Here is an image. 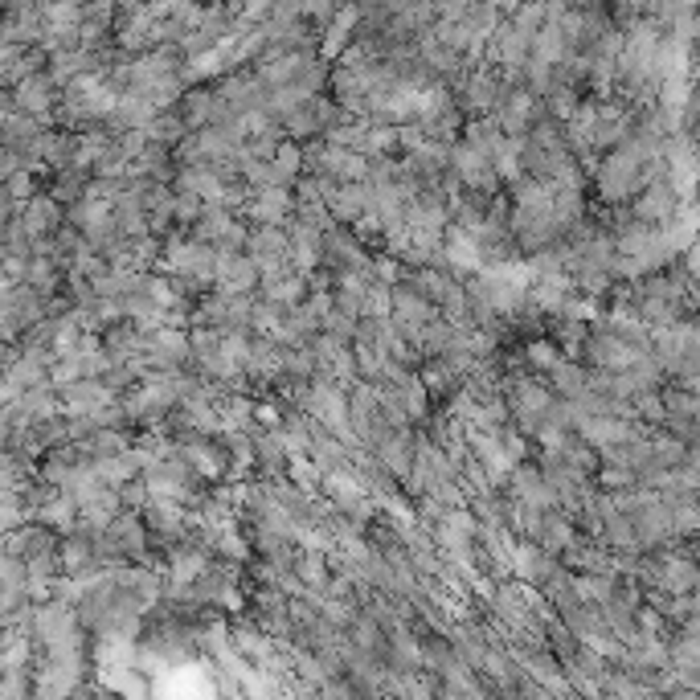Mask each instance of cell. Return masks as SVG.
Wrapping results in <instances>:
<instances>
[{
    "label": "cell",
    "instance_id": "cell-1",
    "mask_svg": "<svg viewBox=\"0 0 700 700\" xmlns=\"http://www.w3.org/2000/svg\"><path fill=\"white\" fill-rule=\"evenodd\" d=\"M643 160L635 156V148L619 144V148H610L598 164H594V189L606 205H623L631 197H639L643 189Z\"/></svg>",
    "mask_w": 700,
    "mask_h": 700
},
{
    "label": "cell",
    "instance_id": "cell-2",
    "mask_svg": "<svg viewBox=\"0 0 700 700\" xmlns=\"http://www.w3.org/2000/svg\"><path fill=\"white\" fill-rule=\"evenodd\" d=\"M545 115H549L545 99H537L529 86H520V82H508V91H504V99L496 107V119H500V127L508 131V136H529Z\"/></svg>",
    "mask_w": 700,
    "mask_h": 700
},
{
    "label": "cell",
    "instance_id": "cell-3",
    "mask_svg": "<svg viewBox=\"0 0 700 700\" xmlns=\"http://www.w3.org/2000/svg\"><path fill=\"white\" fill-rule=\"evenodd\" d=\"M242 217L250 226H287L291 217H295V185H267V189H258Z\"/></svg>",
    "mask_w": 700,
    "mask_h": 700
},
{
    "label": "cell",
    "instance_id": "cell-4",
    "mask_svg": "<svg viewBox=\"0 0 700 700\" xmlns=\"http://www.w3.org/2000/svg\"><path fill=\"white\" fill-rule=\"evenodd\" d=\"M635 357H643V348H635L631 340H623L615 328H606V324H598L594 332H590V344H586V365L590 369H627Z\"/></svg>",
    "mask_w": 700,
    "mask_h": 700
},
{
    "label": "cell",
    "instance_id": "cell-5",
    "mask_svg": "<svg viewBox=\"0 0 700 700\" xmlns=\"http://www.w3.org/2000/svg\"><path fill=\"white\" fill-rule=\"evenodd\" d=\"M504 393H508V402H512V418H516V414L545 418V414H549V406L557 402V389L549 385V377H545V381H537V377L512 373V377L504 381Z\"/></svg>",
    "mask_w": 700,
    "mask_h": 700
},
{
    "label": "cell",
    "instance_id": "cell-6",
    "mask_svg": "<svg viewBox=\"0 0 700 700\" xmlns=\"http://www.w3.org/2000/svg\"><path fill=\"white\" fill-rule=\"evenodd\" d=\"M262 283V271L258 262L246 254V250H222V258H217V291L222 295H254Z\"/></svg>",
    "mask_w": 700,
    "mask_h": 700
},
{
    "label": "cell",
    "instance_id": "cell-7",
    "mask_svg": "<svg viewBox=\"0 0 700 700\" xmlns=\"http://www.w3.org/2000/svg\"><path fill=\"white\" fill-rule=\"evenodd\" d=\"M443 267L459 279L475 275V271H484L488 267V258H484V246H479V238L471 230H463L459 222H451L447 230V242H443Z\"/></svg>",
    "mask_w": 700,
    "mask_h": 700
},
{
    "label": "cell",
    "instance_id": "cell-8",
    "mask_svg": "<svg viewBox=\"0 0 700 700\" xmlns=\"http://www.w3.org/2000/svg\"><path fill=\"white\" fill-rule=\"evenodd\" d=\"M676 205H680V193L672 189V181H651L631 201V217H639L647 226H668L676 217Z\"/></svg>",
    "mask_w": 700,
    "mask_h": 700
},
{
    "label": "cell",
    "instance_id": "cell-9",
    "mask_svg": "<svg viewBox=\"0 0 700 700\" xmlns=\"http://www.w3.org/2000/svg\"><path fill=\"white\" fill-rule=\"evenodd\" d=\"M508 86L492 74V70H467L463 74V95H459V107L471 111V115H496L500 99H504Z\"/></svg>",
    "mask_w": 700,
    "mask_h": 700
},
{
    "label": "cell",
    "instance_id": "cell-10",
    "mask_svg": "<svg viewBox=\"0 0 700 700\" xmlns=\"http://www.w3.org/2000/svg\"><path fill=\"white\" fill-rule=\"evenodd\" d=\"M439 316H443V308L430 295H422L414 283H398V287H393V320H398L406 332H418L422 324L439 320Z\"/></svg>",
    "mask_w": 700,
    "mask_h": 700
},
{
    "label": "cell",
    "instance_id": "cell-11",
    "mask_svg": "<svg viewBox=\"0 0 700 700\" xmlns=\"http://www.w3.org/2000/svg\"><path fill=\"white\" fill-rule=\"evenodd\" d=\"M21 226L29 230V238H50V234H58V230L66 226V209H62V201L46 189V193H37L33 201H25Z\"/></svg>",
    "mask_w": 700,
    "mask_h": 700
},
{
    "label": "cell",
    "instance_id": "cell-12",
    "mask_svg": "<svg viewBox=\"0 0 700 700\" xmlns=\"http://www.w3.org/2000/svg\"><path fill=\"white\" fill-rule=\"evenodd\" d=\"M373 201H377V193H373L369 181H344V185H336L328 193V209H332V217L340 226H353L361 213L373 209Z\"/></svg>",
    "mask_w": 700,
    "mask_h": 700
},
{
    "label": "cell",
    "instance_id": "cell-13",
    "mask_svg": "<svg viewBox=\"0 0 700 700\" xmlns=\"http://www.w3.org/2000/svg\"><path fill=\"white\" fill-rule=\"evenodd\" d=\"M217 107H222V91H217V86H189L185 99L177 103L181 119H185L193 131L209 127V123L217 119Z\"/></svg>",
    "mask_w": 700,
    "mask_h": 700
},
{
    "label": "cell",
    "instance_id": "cell-14",
    "mask_svg": "<svg viewBox=\"0 0 700 700\" xmlns=\"http://www.w3.org/2000/svg\"><path fill=\"white\" fill-rule=\"evenodd\" d=\"M295 574L303 578V586L324 594L336 578V565H332V553H320V549H299L295 553Z\"/></svg>",
    "mask_w": 700,
    "mask_h": 700
},
{
    "label": "cell",
    "instance_id": "cell-15",
    "mask_svg": "<svg viewBox=\"0 0 700 700\" xmlns=\"http://www.w3.org/2000/svg\"><path fill=\"white\" fill-rule=\"evenodd\" d=\"M246 254L258 258H291V230L287 226H250Z\"/></svg>",
    "mask_w": 700,
    "mask_h": 700
},
{
    "label": "cell",
    "instance_id": "cell-16",
    "mask_svg": "<svg viewBox=\"0 0 700 700\" xmlns=\"http://www.w3.org/2000/svg\"><path fill=\"white\" fill-rule=\"evenodd\" d=\"M131 426H99L91 439L82 443V451L91 459H111V455H131Z\"/></svg>",
    "mask_w": 700,
    "mask_h": 700
},
{
    "label": "cell",
    "instance_id": "cell-17",
    "mask_svg": "<svg viewBox=\"0 0 700 700\" xmlns=\"http://www.w3.org/2000/svg\"><path fill=\"white\" fill-rule=\"evenodd\" d=\"M144 131H148V140H152V144H164V148L177 152V144H185V136H189L193 127L181 119V111H177V107H164V111H156V115H152V123H148Z\"/></svg>",
    "mask_w": 700,
    "mask_h": 700
},
{
    "label": "cell",
    "instance_id": "cell-18",
    "mask_svg": "<svg viewBox=\"0 0 700 700\" xmlns=\"http://www.w3.org/2000/svg\"><path fill=\"white\" fill-rule=\"evenodd\" d=\"M549 385L557 389V398H578V393L590 389V365L586 361H570V357H561L557 369L549 373Z\"/></svg>",
    "mask_w": 700,
    "mask_h": 700
},
{
    "label": "cell",
    "instance_id": "cell-19",
    "mask_svg": "<svg viewBox=\"0 0 700 700\" xmlns=\"http://www.w3.org/2000/svg\"><path fill=\"white\" fill-rule=\"evenodd\" d=\"M565 353H561V344L549 336V332H541V336H529L524 340V361H529V369L533 373H553L557 369V361H561Z\"/></svg>",
    "mask_w": 700,
    "mask_h": 700
},
{
    "label": "cell",
    "instance_id": "cell-20",
    "mask_svg": "<svg viewBox=\"0 0 700 700\" xmlns=\"http://www.w3.org/2000/svg\"><path fill=\"white\" fill-rule=\"evenodd\" d=\"M254 406H258V398H250V393H226V398L217 402V410H222V426L226 430H250L258 422Z\"/></svg>",
    "mask_w": 700,
    "mask_h": 700
},
{
    "label": "cell",
    "instance_id": "cell-21",
    "mask_svg": "<svg viewBox=\"0 0 700 700\" xmlns=\"http://www.w3.org/2000/svg\"><path fill=\"white\" fill-rule=\"evenodd\" d=\"M463 21H467V29H471L479 41H492V37L500 33V25H504V9H496L492 0H475Z\"/></svg>",
    "mask_w": 700,
    "mask_h": 700
},
{
    "label": "cell",
    "instance_id": "cell-22",
    "mask_svg": "<svg viewBox=\"0 0 700 700\" xmlns=\"http://www.w3.org/2000/svg\"><path fill=\"white\" fill-rule=\"evenodd\" d=\"M271 164L279 168V177H283V185H295L299 177H303V168H308V156H303V140H283L279 144V152L271 156Z\"/></svg>",
    "mask_w": 700,
    "mask_h": 700
},
{
    "label": "cell",
    "instance_id": "cell-23",
    "mask_svg": "<svg viewBox=\"0 0 700 700\" xmlns=\"http://www.w3.org/2000/svg\"><path fill=\"white\" fill-rule=\"evenodd\" d=\"M594 484H598V492H627L639 484V471L627 463H602L594 471Z\"/></svg>",
    "mask_w": 700,
    "mask_h": 700
},
{
    "label": "cell",
    "instance_id": "cell-24",
    "mask_svg": "<svg viewBox=\"0 0 700 700\" xmlns=\"http://www.w3.org/2000/svg\"><path fill=\"white\" fill-rule=\"evenodd\" d=\"M95 467H99V479L107 488H123V484H131V479L140 475V467H136V459L131 455H111V459H95Z\"/></svg>",
    "mask_w": 700,
    "mask_h": 700
},
{
    "label": "cell",
    "instance_id": "cell-25",
    "mask_svg": "<svg viewBox=\"0 0 700 700\" xmlns=\"http://www.w3.org/2000/svg\"><path fill=\"white\" fill-rule=\"evenodd\" d=\"M398 152H402L398 123H369V144H365V156H398Z\"/></svg>",
    "mask_w": 700,
    "mask_h": 700
},
{
    "label": "cell",
    "instance_id": "cell-26",
    "mask_svg": "<svg viewBox=\"0 0 700 700\" xmlns=\"http://www.w3.org/2000/svg\"><path fill=\"white\" fill-rule=\"evenodd\" d=\"M365 316H373V320L393 316V287H389V283L373 279V283L365 287Z\"/></svg>",
    "mask_w": 700,
    "mask_h": 700
},
{
    "label": "cell",
    "instance_id": "cell-27",
    "mask_svg": "<svg viewBox=\"0 0 700 700\" xmlns=\"http://www.w3.org/2000/svg\"><path fill=\"white\" fill-rule=\"evenodd\" d=\"M500 439H504V451H508V459H512V463H524V459H533V447H529V439H533V434H524L516 422L500 426Z\"/></svg>",
    "mask_w": 700,
    "mask_h": 700
},
{
    "label": "cell",
    "instance_id": "cell-28",
    "mask_svg": "<svg viewBox=\"0 0 700 700\" xmlns=\"http://www.w3.org/2000/svg\"><path fill=\"white\" fill-rule=\"evenodd\" d=\"M41 189H37V177H33V168H21V172H13V177L5 181V197L9 201H17V205H25V201H33Z\"/></svg>",
    "mask_w": 700,
    "mask_h": 700
},
{
    "label": "cell",
    "instance_id": "cell-29",
    "mask_svg": "<svg viewBox=\"0 0 700 700\" xmlns=\"http://www.w3.org/2000/svg\"><path fill=\"white\" fill-rule=\"evenodd\" d=\"M86 377V369H82V357L74 353V357H58L54 365H50V385L54 389H66V385H74V381H82Z\"/></svg>",
    "mask_w": 700,
    "mask_h": 700
},
{
    "label": "cell",
    "instance_id": "cell-30",
    "mask_svg": "<svg viewBox=\"0 0 700 700\" xmlns=\"http://www.w3.org/2000/svg\"><path fill=\"white\" fill-rule=\"evenodd\" d=\"M205 197L201 193H177V226L181 230H193L201 222V213H205Z\"/></svg>",
    "mask_w": 700,
    "mask_h": 700
},
{
    "label": "cell",
    "instance_id": "cell-31",
    "mask_svg": "<svg viewBox=\"0 0 700 700\" xmlns=\"http://www.w3.org/2000/svg\"><path fill=\"white\" fill-rule=\"evenodd\" d=\"M238 13H242V29L246 25H267L271 13H275V0H238Z\"/></svg>",
    "mask_w": 700,
    "mask_h": 700
},
{
    "label": "cell",
    "instance_id": "cell-32",
    "mask_svg": "<svg viewBox=\"0 0 700 700\" xmlns=\"http://www.w3.org/2000/svg\"><path fill=\"white\" fill-rule=\"evenodd\" d=\"M344 5V0H303V21H316L328 29V21L336 17V9Z\"/></svg>",
    "mask_w": 700,
    "mask_h": 700
},
{
    "label": "cell",
    "instance_id": "cell-33",
    "mask_svg": "<svg viewBox=\"0 0 700 700\" xmlns=\"http://www.w3.org/2000/svg\"><path fill=\"white\" fill-rule=\"evenodd\" d=\"M680 267H684V271H688V275L700 283V242H692V246L680 254Z\"/></svg>",
    "mask_w": 700,
    "mask_h": 700
},
{
    "label": "cell",
    "instance_id": "cell-34",
    "mask_svg": "<svg viewBox=\"0 0 700 700\" xmlns=\"http://www.w3.org/2000/svg\"><path fill=\"white\" fill-rule=\"evenodd\" d=\"M37 5H46V0H9V9L21 13V9H37Z\"/></svg>",
    "mask_w": 700,
    "mask_h": 700
},
{
    "label": "cell",
    "instance_id": "cell-35",
    "mask_svg": "<svg viewBox=\"0 0 700 700\" xmlns=\"http://www.w3.org/2000/svg\"><path fill=\"white\" fill-rule=\"evenodd\" d=\"M123 9H144V5H152V0H119Z\"/></svg>",
    "mask_w": 700,
    "mask_h": 700
}]
</instances>
